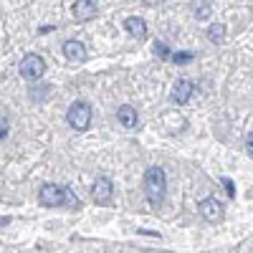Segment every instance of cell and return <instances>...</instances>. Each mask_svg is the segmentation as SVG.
Wrapping results in <instances>:
<instances>
[{"label":"cell","instance_id":"obj_1","mask_svg":"<svg viewBox=\"0 0 253 253\" xmlns=\"http://www.w3.org/2000/svg\"><path fill=\"white\" fill-rule=\"evenodd\" d=\"M38 203L43 208H71V210L81 208V200L66 185H43L38 193Z\"/></svg>","mask_w":253,"mask_h":253},{"label":"cell","instance_id":"obj_2","mask_svg":"<svg viewBox=\"0 0 253 253\" xmlns=\"http://www.w3.org/2000/svg\"><path fill=\"white\" fill-rule=\"evenodd\" d=\"M165 190H167V175L162 167H147L144 172V195L150 200V205H162L165 200Z\"/></svg>","mask_w":253,"mask_h":253},{"label":"cell","instance_id":"obj_3","mask_svg":"<svg viewBox=\"0 0 253 253\" xmlns=\"http://www.w3.org/2000/svg\"><path fill=\"white\" fill-rule=\"evenodd\" d=\"M91 117H94V112H91V107L86 101H74L69 107V112H66V122L76 132H86L91 126Z\"/></svg>","mask_w":253,"mask_h":253},{"label":"cell","instance_id":"obj_4","mask_svg":"<svg viewBox=\"0 0 253 253\" xmlns=\"http://www.w3.org/2000/svg\"><path fill=\"white\" fill-rule=\"evenodd\" d=\"M18 71H20V76H23V79L36 81V79H41V76L46 74V61L41 58L38 53H28V56H23V61H20Z\"/></svg>","mask_w":253,"mask_h":253},{"label":"cell","instance_id":"obj_5","mask_svg":"<svg viewBox=\"0 0 253 253\" xmlns=\"http://www.w3.org/2000/svg\"><path fill=\"white\" fill-rule=\"evenodd\" d=\"M198 213L208 220V223H220L223 215H225V210H223V203L218 198H203L198 203Z\"/></svg>","mask_w":253,"mask_h":253},{"label":"cell","instance_id":"obj_6","mask_svg":"<svg viewBox=\"0 0 253 253\" xmlns=\"http://www.w3.org/2000/svg\"><path fill=\"white\" fill-rule=\"evenodd\" d=\"M114 195V182L109 177H96L94 187H91V198L96 205H109Z\"/></svg>","mask_w":253,"mask_h":253},{"label":"cell","instance_id":"obj_7","mask_svg":"<svg viewBox=\"0 0 253 253\" xmlns=\"http://www.w3.org/2000/svg\"><path fill=\"white\" fill-rule=\"evenodd\" d=\"M71 13H74V20H76V23H86V20L96 18L99 5H96V0H76L74 8H71Z\"/></svg>","mask_w":253,"mask_h":253},{"label":"cell","instance_id":"obj_8","mask_svg":"<svg viewBox=\"0 0 253 253\" xmlns=\"http://www.w3.org/2000/svg\"><path fill=\"white\" fill-rule=\"evenodd\" d=\"M195 94V84L190 81V79H177L175 81V86H172V101L177 104V107H185V104L190 101V96Z\"/></svg>","mask_w":253,"mask_h":253},{"label":"cell","instance_id":"obj_9","mask_svg":"<svg viewBox=\"0 0 253 253\" xmlns=\"http://www.w3.org/2000/svg\"><path fill=\"white\" fill-rule=\"evenodd\" d=\"M63 56H66L71 63H84L89 58V53H86L81 41H66V43H63Z\"/></svg>","mask_w":253,"mask_h":253},{"label":"cell","instance_id":"obj_10","mask_svg":"<svg viewBox=\"0 0 253 253\" xmlns=\"http://www.w3.org/2000/svg\"><path fill=\"white\" fill-rule=\"evenodd\" d=\"M124 28H126V33H129L132 38H137V41H144L147 38V23H144L142 18H137V15L126 18L124 20Z\"/></svg>","mask_w":253,"mask_h":253},{"label":"cell","instance_id":"obj_11","mask_svg":"<svg viewBox=\"0 0 253 253\" xmlns=\"http://www.w3.org/2000/svg\"><path fill=\"white\" fill-rule=\"evenodd\" d=\"M117 119L122 126H126V129H134L137 126V109L129 107V104H124V107L117 109Z\"/></svg>","mask_w":253,"mask_h":253},{"label":"cell","instance_id":"obj_12","mask_svg":"<svg viewBox=\"0 0 253 253\" xmlns=\"http://www.w3.org/2000/svg\"><path fill=\"white\" fill-rule=\"evenodd\" d=\"M225 26L223 23H213V26H208V41L210 43H215V46H220L223 41H225Z\"/></svg>","mask_w":253,"mask_h":253},{"label":"cell","instance_id":"obj_13","mask_svg":"<svg viewBox=\"0 0 253 253\" xmlns=\"http://www.w3.org/2000/svg\"><path fill=\"white\" fill-rule=\"evenodd\" d=\"M195 18L198 20H208L210 18V0H200V8L195 5Z\"/></svg>","mask_w":253,"mask_h":253},{"label":"cell","instance_id":"obj_14","mask_svg":"<svg viewBox=\"0 0 253 253\" xmlns=\"http://www.w3.org/2000/svg\"><path fill=\"white\" fill-rule=\"evenodd\" d=\"M170 58L177 63V66H182V63H190L195 58V53H190V51H182V53H170Z\"/></svg>","mask_w":253,"mask_h":253},{"label":"cell","instance_id":"obj_15","mask_svg":"<svg viewBox=\"0 0 253 253\" xmlns=\"http://www.w3.org/2000/svg\"><path fill=\"white\" fill-rule=\"evenodd\" d=\"M220 182H223V187H225L228 198H236V185H233V180H230V177H223Z\"/></svg>","mask_w":253,"mask_h":253},{"label":"cell","instance_id":"obj_16","mask_svg":"<svg viewBox=\"0 0 253 253\" xmlns=\"http://www.w3.org/2000/svg\"><path fill=\"white\" fill-rule=\"evenodd\" d=\"M155 56H160V58H170V48L157 41V43H155Z\"/></svg>","mask_w":253,"mask_h":253},{"label":"cell","instance_id":"obj_17","mask_svg":"<svg viewBox=\"0 0 253 253\" xmlns=\"http://www.w3.org/2000/svg\"><path fill=\"white\" fill-rule=\"evenodd\" d=\"M246 152H248V155L253 157V132H251V134L246 137Z\"/></svg>","mask_w":253,"mask_h":253},{"label":"cell","instance_id":"obj_18","mask_svg":"<svg viewBox=\"0 0 253 253\" xmlns=\"http://www.w3.org/2000/svg\"><path fill=\"white\" fill-rule=\"evenodd\" d=\"M142 3L147 5V8H157V5H162L165 0H142Z\"/></svg>","mask_w":253,"mask_h":253},{"label":"cell","instance_id":"obj_19","mask_svg":"<svg viewBox=\"0 0 253 253\" xmlns=\"http://www.w3.org/2000/svg\"><path fill=\"white\" fill-rule=\"evenodd\" d=\"M10 223V218H0V225H8Z\"/></svg>","mask_w":253,"mask_h":253}]
</instances>
